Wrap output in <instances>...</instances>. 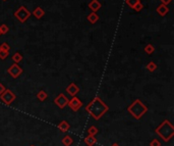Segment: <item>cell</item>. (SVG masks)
I'll return each mask as SVG.
<instances>
[{
    "mask_svg": "<svg viewBox=\"0 0 174 146\" xmlns=\"http://www.w3.org/2000/svg\"><path fill=\"white\" fill-rule=\"evenodd\" d=\"M86 111L92 118L98 121L109 111V106L100 97H95L86 106Z\"/></svg>",
    "mask_w": 174,
    "mask_h": 146,
    "instance_id": "cell-1",
    "label": "cell"
},
{
    "mask_svg": "<svg viewBox=\"0 0 174 146\" xmlns=\"http://www.w3.org/2000/svg\"><path fill=\"white\" fill-rule=\"evenodd\" d=\"M155 132L158 134V136L161 137V139L165 142L170 141V139L174 136V127L170 121L165 120L161 123L160 126H158L155 129Z\"/></svg>",
    "mask_w": 174,
    "mask_h": 146,
    "instance_id": "cell-2",
    "label": "cell"
},
{
    "mask_svg": "<svg viewBox=\"0 0 174 146\" xmlns=\"http://www.w3.org/2000/svg\"><path fill=\"white\" fill-rule=\"evenodd\" d=\"M127 111L134 116L135 120H140V119H142V116L148 111V106H146V104H144L140 99H135L127 107Z\"/></svg>",
    "mask_w": 174,
    "mask_h": 146,
    "instance_id": "cell-3",
    "label": "cell"
},
{
    "mask_svg": "<svg viewBox=\"0 0 174 146\" xmlns=\"http://www.w3.org/2000/svg\"><path fill=\"white\" fill-rule=\"evenodd\" d=\"M31 14H32L31 12L24 5L20 6L16 12H14V16H16V19L20 21V23H23V24L27 21V20L31 16Z\"/></svg>",
    "mask_w": 174,
    "mask_h": 146,
    "instance_id": "cell-4",
    "label": "cell"
},
{
    "mask_svg": "<svg viewBox=\"0 0 174 146\" xmlns=\"http://www.w3.org/2000/svg\"><path fill=\"white\" fill-rule=\"evenodd\" d=\"M16 94H14L10 89H5L4 92L0 95V99H1V101L6 105L11 104L12 102L16 100Z\"/></svg>",
    "mask_w": 174,
    "mask_h": 146,
    "instance_id": "cell-5",
    "label": "cell"
},
{
    "mask_svg": "<svg viewBox=\"0 0 174 146\" xmlns=\"http://www.w3.org/2000/svg\"><path fill=\"white\" fill-rule=\"evenodd\" d=\"M23 72H24L23 68H21L17 64H13L10 65L8 68H7V74H8L13 79L18 78V77L23 74Z\"/></svg>",
    "mask_w": 174,
    "mask_h": 146,
    "instance_id": "cell-6",
    "label": "cell"
},
{
    "mask_svg": "<svg viewBox=\"0 0 174 146\" xmlns=\"http://www.w3.org/2000/svg\"><path fill=\"white\" fill-rule=\"evenodd\" d=\"M67 105L73 111H80V108L81 106H83V102H81L80 98H77L76 96H72L71 99L68 100Z\"/></svg>",
    "mask_w": 174,
    "mask_h": 146,
    "instance_id": "cell-7",
    "label": "cell"
},
{
    "mask_svg": "<svg viewBox=\"0 0 174 146\" xmlns=\"http://www.w3.org/2000/svg\"><path fill=\"white\" fill-rule=\"evenodd\" d=\"M54 102H55V104H56L59 108L63 109L66 106V105H67V103H68V98L66 97L63 93H60L54 99Z\"/></svg>",
    "mask_w": 174,
    "mask_h": 146,
    "instance_id": "cell-8",
    "label": "cell"
},
{
    "mask_svg": "<svg viewBox=\"0 0 174 146\" xmlns=\"http://www.w3.org/2000/svg\"><path fill=\"white\" fill-rule=\"evenodd\" d=\"M66 92H67L69 95L76 96V94L80 92V88H79V86H76V84L70 83L69 85L66 87Z\"/></svg>",
    "mask_w": 174,
    "mask_h": 146,
    "instance_id": "cell-9",
    "label": "cell"
},
{
    "mask_svg": "<svg viewBox=\"0 0 174 146\" xmlns=\"http://www.w3.org/2000/svg\"><path fill=\"white\" fill-rule=\"evenodd\" d=\"M88 6H89V8H90L93 12H97L98 10L101 8L102 4L100 3L99 0H92V1L88 4Z\"/></svg>",
    "mask_w": 174,
    "mask_h": 146,
    "instance_id": "cell-10",
    "label": "cell"
},
{
    "mask_svg": "<svg viewBox=\"0 0 174 146\" xmlns=\"http://www.w3.org/2000/svg\"><path fill=\"white\" fill-rule=\"evenodd\" d=\"M156 12H157L158 14H160L161 16H165L166 14L169 12V8H168L167 5H165V4H163V3H161L160 5L157 6Z\"/></svg>",
    "mask_w": 174,
    "mask_h": 146,
    "instance_id": "cell-11",
    "label": "cell"
},
{
    "mask_svg": "<svg viewBox=\"0 0 174 146\" xmlns=\"http://www.w3.org/2000/svg\"><path fill=\"white\" fill-rule=\"evenodd\" d=\"M32 13H33V16H34L36 17V19L40 20V19H42V17L44 16V14H45V12L43 10L42 7L38 6V7H36V8L34 9V12H33Z\"/></svg>",
    "mask_w": 174,
    "mask_h": 146,
    "instance_id": "cell-12",
    "label": "cell"
},
{
    "mask_svg": "<svg viewBox=\"0 0 174 146\" xmlns=\"http://www.w3.org/2000/svg\"><path fill=\"white\" fill-rule=\"evenodd\" d=\"M84 142L88 146H94L96 143H97V139H96V137L93 136V135H88V136L84 139Z\"/></svg>",
    "mask_w": 174,
    "mask_h": 146,
    "instance_id": "cell-13",
    "label": "cell"
},
{
    "mask_svg": "<svg viewBox=\"0 0 174 146\" xmlns=\"http://www.w3.org/2000/svg\"><path fill=\"white\" fill-rule=\"evenodd\" d=\"M69 128H70V126H69V124L67 123V121H61L60 123L58 124V129L61 131V132H63V133H65V132H67V131L69 130Z\"/></svg>",
    "mask_w": 174,
    "mask_h": 146,
    "instance_id": "cell-14",
    "label": "cell"
},
{
    "mask_svg": "<svg viewBox=\"0 0 174 146\" xmlns=\"http://www.w3.org/2000/svg\"><path fill=\"white\" fill-rule=\"evenodd\" d=\"M87 19H88V21H90L91 24L94 25V24H96V23H97V21H99V16L97 14V12H92L88 16Z\"/></svg>",
    "mask_w": 174,
    "mask_h": 146,
    "instance_id": "cell-15",
    "label": "cell"
},
{
    "mask_svg": "<svg viewBox=\"0 0 174 146\" xmlns=\"http://www.w3.org/2000/svg\"><path fill=\"white\" fill-rule=\"evenodd\" d=\"M62 144L64 146H70L72 143H73V139L71 136H69V135H66L63 138H62Z\"/></svg>",
    "mask_w": 174,
    "mask_h": 146,
    "instance_id": "cell-16",
    "label": "cell"
},
{
    "mask_svg": "<svg viewBox=\"0 0 174 146\" xmlns=\"http://www.w3.org/2000/svg\"><path fill=\"white\" fill-rule=\"evenodd\" d=\"M37 98H38L40 101H45L48 98V94L44 90H40L39 92L37 93Z\"/></svg>",
    "mask_w": 174,
    "mask_h": 146,
    "instance_id": "cell-17",
    "label": "cell"
},
{
    "mask_svg": "<svg viewBox=\"0 0 174 146\" xmlns=\"http://www.w3.org/2000/svg\"><path fill=\"white\" fill-rule=\"evenodd\" d=\"M12 60L14 61V64H18L23 60V55L20 52H16L12 55Z\"/></svg>",
    "mask_w": 174,
    "mask_h": 146,
    "instance_id": "cell-18",
    "label": "cell"
},
{
    "mask_svg": "<svg viewBox=\"0 0 174 146\" xmlns=\"http://www.w3.org/2000/svg\"><path fill=\"white\" fill-rule=\"evenodd\" d=\"M157 68H158V65L156 64V63H154V61H150V63L147 64V70L152 73L156 71Z\"/></svg>",
    "mask_w": 174,
    "mask_h": 146,
    "instance_id": "cell-19",
    "label": "cell"
},
{
    "mask_svg": "<svg viewBox=\"0 0 174 146\" xmlns=\"http://www.w3.org/2000/svg\"><path fill=\"white\" fill-rule=\"evenodd\" d=\"M98 132H99L98 128L95 127V126H92V127H90L88 129V134L89 135H93V136H96V135L98 134Z\"/></svg>",
    "mask_w": 174,
    "mask_h": 146,
    "instance_id": "cell-20",
    "label": "cell"
},
{
    "mask_svg": "<svg viewBox=\"0 0 174 146\" xmlns=\"http://www.w3.org/2000/svg\"><path fill=\"white\" fill-rule=\"evenodd\" d=\"M154 51H155V47L152 45V44H148L146 45L145 47V52L147 54H152V53H154Z\"/></svg>",
    "mask_w": 174,
    "mask_h": 146,
    "instance_id": "cell-21",
    "label": "cell"
},
{
    "mask_svg": "<svg viewBox=\"0 0 174 146\" xmlns=\"http://www.w3.org/2000/svg\"><path fill=\"white\" fill-rule=\"evenodd\" d=\"M0 31H1V34H2V35H5V34H7V33H8V31H9L8 26L5 25V24L0 25Z\"/></svg>",
    "mask_w": 174,
    "mask_h": 146,
    "instance_id": "cell-22",
    "label": "cell"
},
{
    "mask_svg": "<svg viewBox=\"0 0 174 146\" xmlns=\"http://www.w3.org/2000/svg\"><path fill=\"white\" fill-rule=\"evenodd\" d=\"M140 2V0H126V4L131 7V8H134L135 4H138V3Z\"/></svg>",
    "mask_w": 174,
    "mask_h": 146,
    "instance_id": "cell-23",
    "label": "cell"
},
{
    "mask_svg": "<svg viewBox=\"0 0 174 146\" xmlns=\"http://www.w3.org/2000/svg\"><path fill=\"white\" fill-rule=\"evenodd\" d=\"M9 51H4L0 49V59H5L6 57H8Z\"/></svg>",
    "mask_w": 174,
    "mask_h": 146,
    "instance_id": "cell-24",
    "label": "cell"
},
{
    "mask_svg": "<svg viewBox=\"0 0 174 146\" xmlns=\"http://www.w3.org/2000/svg\"><path fill=\"white\" fill-rule=\"evenodd\" d=\"M144 8V5L142 4V2H139L138 3V4H135V7H134V8H132V9H134V10H135V12H140V10H142Z\"/></svg>",
    "mask_w": 174,
    "mask_h": 146,
    "instance_id": "cell-25",
    "label": "cell"
},
{
    "mask_svg": "<svg viewBox=\"0 0 174 146\" xmlns=\"http://www.w3.org/2000/svg\"><path fill=\"white\" fill-rule=\"evenodd\" d=\"M0 49L1 50H4V51H9V49H10V46L7 44L6 42H4V43H2L1 45H0Z\"/></svg>",
    "mask_w": 174,
    "mask_h": 146,
    "instance_id": "cell-26",
    "label": "cell"
},
{
    "mask_svg": "<svg viewBox=\"0 0 174 146\" xmlns=\"http://www.w3.org/2000/svg\"><path fill=\"white\" fill-rule=\"evenodd\" d=\"M150 146H161V143L158 139H153L150 142Z\"/></svg>",
    "mask_w": 174,
    "mask_h": 146,
    "instance_id": "cell-27",
    "label": "cell"
},
{
    "mask_svg": "<svg viewBox=\"0 0 174 146\" xmlns=\"http://www.w3.org/2000/svg\"><path fill=\"white\" fill-rule=\"evenodd\" d=\"M5 89H6V88H5V86L3 85L2 83H0V95H1V94H2L3 92H4Z\"/></svg>",
    "mask_w": 174,
    "mask_h": 146,
    "instance_id": "cell-28",
    "label": "cell"
},
{
    "mask_svg": "<svg viewBox=\"0 0 174 146\" xmlns=\"http://www.w3.org/2000/svg\"><path fill=\"white\" fill-rule=\"evenodd\" d=\"M161 3H163V4H165V5H168L169 3H171L172 2V0H160Z\"/></svg>",
    "mask_w": 174,
    "mask_h": 146,
    "instance_id": "cell-29",
    "label": "cell"
},
{
    "mask_svg": "<svg viewBox=\"0 0 174 146\" xmlns=\"http://www.w3.org/2000/svg\"><path fill=\"white\" fill-rule=\"evenodd\" d=\"M111 146H119V145H118L117 143H113L112 145H111Z\"/></svg>",
    "mask_w": 174,
    "mask_h": 146,
    "instance_id": "cell-30",
    "label": "cell"
},
{
    "mask_svg": "<svg viewBox=\"0 0 174 146\" xmlns=\"http://www.w3.org/2000/svg\"><path fill=\"white\" fill-rule=\"evenodd\" d=\"M1 35H2V34H1V31H0V36H1Z\"/></svg>",
    "mask_w": 174,
    "mask_h": 146,
    "instance_id": "cell-31",
    "label": "cell"
},
{
    "mask_svg": "<svg viewBox=\"0 0 174 146\" xmlns=\"http://www.w3.org/2000/svg\"><path fill=\"white\" fill-rule=\"evenodd\" d=\"M30 146H36V145H33V144H32V145H30Z\"/></svg>",
    "mask_w": 174,
    "mask_h": 146,
    "instance_id": "cell-32",
    "label": "cell"
},
{
    "mask_svg": "<svg viewBox=\"0 0 174 146\" xmlns=\"http://www.w3.org/2000/svg\"><path fill=\"white\" fill-rule=\"evenodd\" d=\"M3 1H6V0H3Z\"/></svg>",
    "mask_w": 174,
    "mask_h": 146,
    "instance_id": "cell-33",
    "label": "cell"
}]
</instances>
